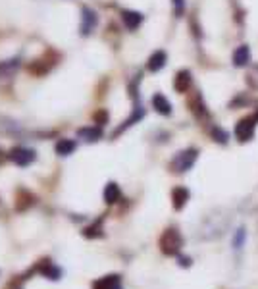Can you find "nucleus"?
Here are the masks:
<instances>
[{
    "mask_svg": "<svg viewBox=\"0 0 258 289\" xmlns=\"http://www.w3.org/2000/svg\"><path fill=\"white\" fill-rule=\"evenodd\" d=\"M181 247H183V237L175 228H168L160 237V251L168 256H175L179 254Z\"/></svg>",
    "mask_w": 258,
    "mask_h": 289,
    "instance_id": "obj_1",
    "label": "nucleus"
},
{
    "mask_svg": "<svg viewBox=\"0 0 258 289\" xmlns=\"http://www.w3.org/2000/svg\"><path fill=\"white\" fill-rule=\"evenodd\" d=\"M197 156H199V150H197V148H187V150L179 152V154H177V156H175V158L172 160V164H170L172 172L183 174V172L191 170V166L195 164Z\"/></svg>",
    "mask_w": 258,
    "mask_h": 289,
    "instance_id": "obj_2",
    "label": "nucleus"
},
{
    "mask_svg": "<svg viewBox=\"0 0 258 289\" xmlns=\"http://www.w3.org/2000/svg\"><path fill=\"white\" fill-rule=\"evenodd\" d=\"M257 122H258L257 114H255L253 118H245V120H239V122H237V126H235V135H237L239 143H247V141L253 139Z\"/></svg>",
    "mask_w": 258,
    "mask_h": 289,
    "instance_id": "obj_3",
    "label": "nucleus"
},
{
    "mask_svg": "<svg viewBox=\"0 0 258 289\" xmlns=\"http://www.w3.org/2000/svg\"><path fill=\"white\" fill-rule=\"evenodd\" d=\"M10 160L17 166H29L35 160V150L31 148H23V146H16L10 150Z\"/></svg>",
    "mask_w": 258,
    "mask_h": 289,
    "instance_id": "obj_4",
    "label": "nucleus"
},
{
    "mask_svg": "<svg viewBox=\"0 0 258 289\" xmlns=\"http://www.w3.org/2000/svg\"><path fill=\"white\" fill-rule=\"evenodd\" d=\"M33 272L43 274V276L49 278V280H60V276H62V270H60L56 264H52L51 260H41V262L33 268Z\"/></svg>",
    "mask_w": 258,
    "mask_h": 289,
    "instance_id": "obj_5",
    "label": "nucleus"
},
{
    "mask_svg": "<svg viewBox=\"0 0 258 289\" xmlns=\"http://www.w3.org/2000/svg\"><path fill=\"white\" fill-rule=\"evenodd\" d=\"M97 25V16L91 8H83L81 10V35H89L93 31V27Z\"/></svg>",
    "mask_w": 258,
    "mask_h": 289,
    "instance_id": "obj_6",
    "label": "nucleus"
},
{
    "mask_svg": "<svg viewBox=\"0 0 258 289\" xmlns=\"http://www.w3.org/2000/svg\"><path fill=\"white\" fill-rule=\"evenodd\" d=\"M191 193L189 189H185V187H175L172 191V204L175 210H181L185 204H187V200H189Z\"/></svg>",
    "mask_w": 258,
    "mask_h": 289,
    "instance_id": "obj_7",
    "label": "nucleus"
},
{
    "mask_svg": "<svg viewBox=\"0 0 258 289\" xmlns=\"http://www.w3.org/2000/svg\"><path fill=\"white\" fill-rule=\"evenodd\" d=\"M166 60H168V56H166L164 50H156L155 54L149 58V62H147L149 72H160L166 66Z\"/></svg>",
    "mask_w": 258,
    "mask_h": 289,
    "instance_id": "obj_8",
    "label": "nucleus"
},
{
    "mask_svg": "<svg viewBox=\"0 0 258 289\" xmlns=\"http://www.w3.org/2000/svg\"><path fill=\"white\" fill-rule=\"evenodd\" d=\"M153 108L158 112V114H162V116H170L172 114V104H170V100L164 96V95H155L153 96Z\"/></svg>",
    "mask_w": 258,
    "mask_h": 289,
    "instance_id": "obj_9",
    "label": "nucleus"
},
{
    "mask_svg": "<svg viewBox=\"0 0 258 289\" xmlns=\"http://www.w3.org/2000/svg\"><path fill=\"white\" fill-rule=\"evenodd\" d=\"M191 73L187 70H181V72H177L175 75V81H173V87L177 93H187L191 89Z\"/></svg>",
    "mask_w": 258,
    "mask_h": 289,
    "instance_id": "obj_10",
    "label": "nucleus"
},
{
    "mask_svg": "<svg viewBox=\"0 0 258 289\" xmlns=\"http://www.w3.org/2000/svg\"><path fill=\"white\" fill-rule=\"evenodd\" d=\"M249 62H251V48H249L247 45H241V47L233 52V66L243 68V66H247Z\"/></svg>",
    "mask_w": 258,
    "mask_h": 289,
    "instance_id": "obj_11",
    "label": "nucleus"
},
{
    "mask_svg": "<svg viewBox=\"0 0 258 289\" xmlns=\"http://www.w3.org/2000/svg\"><path fill=\"white\" fill-rule=\"evenodd\" d=\"M120 286V276L112 274V276H106V278H101L93 284V289H116Z\"/></svg>",
    "mask_w": 258,
    "mask_h": 289,
    "instance_id": "obj_12",
    "label": "nucleus"
},
{
    "mask_svg": "<svg viewBox=\"0 0 258 289\" xmlns=\"http://www.w3.org/2000/svg\"><path fill=\"white\" fill-rule=\"evenodd\" d=\"M120 197H121L120 185L114 183V181H110V183L106 185V189H104V200H106L108 204H114V202L120 200Z\"/></svg>",
    "mask_w": 258,
    "mask_h": 289,
    "instance_id": "obj_13",
    "label": "nucleus"
},
{
    "mask_svg": "<svg viewBox=\"0 0 258 289\" xmlns=\"http://www.w3.org/2000/svg\"><path fill=\"white\" fill-rule=\"evenodd\" d=\"M121 18H123L125 25H127L129 29H137L139 25L143 23V14H139V12H133V10H125V12L121 14Z\"/></svg>",
    "mask_w": 258,
    "mask_h": 289,
    "instance_id": "obj_14",
    "label": "nucleus"
},
{
    "mask_svg": "<svg viewBox=\"0 0 258 289\" xmlns=\"http://www.w3.org/2000/svg\"><path fill=\"white\" fill-rule=\"evenodd\" d=\"M143 116H145V110H143V108H139V106H137V108H135V112H133V116H131V118H127V120L123 122V126H120V127H118V129H116V133H114V137H118V135H121V133H123V131H125L127 127H131V126H133V124H135V122H139V120H141Z\"/></svg>",
    "mask_w": 258,
    "mask_h": 289,
    "instance_id": "obj_15",
    "label": "nucleus"
},
{
    "mask_svg": "<svg viewBox=\"0 0 258 289\" xmlns=\"http://www.w3.org/2000/svg\"><path fill=\"white\" fill-rule=\"evenodd\" d=\"M77 135L83 137L85 141H91V143H93V141H99V139L103 137V131H101L99 127H83V129L77 131Z\"/></svg>",
    "mask_w": 258,
    "mask_h": 289,
    "instance_id": "obj_16",
    "label": "nucleus"
},
{
    "mask_svg": "<svg viewBox=\"0 0 258 289\" xmlns=\"http://www.w3.org/2000/svg\"><path fill=\"white\" fill-rule=\"evenodd\" d=\"M73 150H75V141H71V139H60L56 143V154H60V156H68Z\"/></svg>",
    "mask_w": 258,
    "mask_h": 289,
    "instance_id": "obj_17",
    "label": "nucleus"
},
{
    "mask_svg": "<svg viewBox=\"0 0 258 289\" xmlns=\"http://www.w3.org/2000/svg\"><path fill=\"white\" fill-rule=\"evenodd\" d=\"M33 195L31 193H27V191H19L17 193V204L16 208L17 210H27L31 204H33Z\"/></svg>",
    "mask_w": 258,
    "mask_h": 289,
    "instance_id": "obj_18",
    "label": "nucleus"
},
{
    "mask_svg": "<svg viewBox=\"0 0 258 289\" xmlns=\"http://www.w3.org/2000/svg\"><path fill=\"white\" fill-rule=\"evenodd\" d=\"M83 235L89 237V239H95V237H103V228H101V224L99 222H95L93 226H89L83 230Z\"/></svg>",
    "mask_w": 258,
    "mask_h": 289,
    "instance_id": "obj_19",
    "label": "nucleus"
},
{
    "mask_svg": "<svg viewBox=\"0 0 258 289\" xmlns=\"http://www.w3.org/2000/svg\"><path fill=\"white\" fill-rule=\"evenodd\" d=\"M17 68V60H8V62H2L0 64V77H4V73H12Z\"/></svg>",
    "mask_w": 258,
    "mask_h": 289,
    "instance_id": "obj_20",
    "label": "nucleus"
},
{
    "mask_svg": "<svg viewBox=\"0 0 258 289\" xmlns=\"http://www.w3.org/2000/svg\"><path fill=\"white\" fill-rule=\"evenodd\" d=\"M210 133H212V137H214L218 143H227V131L220 129V127H212Z\"/></svg>",
    "mask_w": 258,
    "mask_h": 289,
    "instance_id": "obj_21",
    "label": "nucleus"
},
{
    "mask_svg": "<svg viewBox=\"0 0 258 289\" xmlns=\"http://www.w3.org/2000/svg\"><path fill=\"white\" fill-rule=\"evenodd\" d=\"M173 4V14L179 18V16H183V12H185V0H172Z\"/></svg>",
    "mask_w": 258,
    "mask_h": 289,
    "instance_id": "obj_22",
    "label": "nucleus"
},
{
    "mask_svg": "<svg viewBox=\"0 0 258 289\" xmlns=\"http://www.w3.org/2000/svg\"><path fill=\"white\" fill-rule=\"evenodd\" d=\"M106 120H108V114H106L104 110H101V112H97V114H95V122H97V124L104 126V124H106Z\"/></svg>",
    "mask_w": 258,
    "mask_h": 289,
    "instance_id": "obj_23",
    "label": "nucleus"
},
{
    "mask_svg": "<svg viewBox=\"0 0 258 289\" xmlns=\"http://www.w3.org/2000/svg\"><path fill=\"white\" fill-rule=\"evenodd\" d=\"M181 264H183V266H189V264H191V258L183 256V258H181Z\"/></svg>",
    "mask_w": 258,
    "mask_h": 289,
    "instance_id": "obj_24",
    "label": "nucleus"
},
{
    "mask_svg": "<svg viewBox=\"0 0 258 289\" xmlns=\"http://www.w3.org/2000/svg\"><path fill=\"white\" fill-rule=\"evenodd\" d=\"M116 289H121V288H120V286H118V288H116Z\"/></svg>",
    "mask_w": 258,
    "mask_h": 289,
    "instance_id": "obj_25",
    "label": "nucleus"
}]
</instances>
